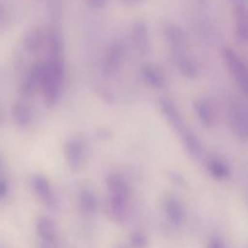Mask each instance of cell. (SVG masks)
Listing matches in <instances>:
<instances>
[{
	"mask_svg": "<svg viewBox=\"0 0 248 248\" xmlns=\"http://www.w3.org/2000/svg\"><path fill=\"white\" fill-rule=\"evenodd\" d=\"M65 77V67L63 60H48L43 62L40 75V85L44 102L48 108L58 103L62 92V85Z\"/></svg>",
	"mask_w": 248,
	"mask_h": 248,
	"instance_id": "1",
	"label": "cell"
},
{
	"mask_svg": "<svg viewBox=\"0 0 248 248\" xmlns=\"http://www.w3.org/2000/svg\"><path fill=\"white\" fill-rule=\"evenodd\" d=\"M223 60L225 65L232 73V79L244 94H247L248 91V74L247 68L244 61L232 48L227 47L223 50Z\"/></svg>",
	"mask_w": 248,
	"mask_h": 248,
	"instance_id": "2",
	"label": "cell"
},
{
	"mask_svg": "<svg viewBox=\"0 0 248 248\" xmlns=\"http://www.w3.org/2000/svg\"><path fill=\"white\" fill-rule=\"evenodd\" d=\"M31 186L33 193L38 196L47 210L56 211L58 208V200L52 190L50 181L43 174H33L31 178Z\"/></svg>",
	"mask_w": 248,
	"mask_h": 248,
	"instance_id": "3",
	"label": "cell"
},
{
	"mask_svg": "<svg viewBox=\"0 0 248 248\" xmlns=\"http://www.w3.org/2000/svg\"><path fill=\"white\" fill-rule=\"evenodd\" d=\"M228 118L230 120V126L235 135L245 142L248 137V121H247V111L244 107L237 102L230 104L229 110H228Z\"/></svg>",
	"mask_w": 248,
	"mask_h": 248,
	"instance_id": "4",
	"label": "cell"
},
{
	"mask_svg": "<svg viewBox=\"0 0 248 248\" xmlns=\"http://www.w3.org/2000/svg\"><path fill=\"white\" fill-rule=\"evenodd\" d=\"M64 157L68 167L72 171H78L81 169L85 157V143L81 138L73 137L65 143Z\"/></svg>",
	"mask_w": 248,
	"mask_h": 248,
	"instance_id": "5",
	"label": "cell"
},
{
	"mask_svg": "<svg viewBox=\"0 0 248 248\" xmlns=\"http://www.w3.org/2000/svg\"><path fill=\"white\" fill-rule=\"evenodd\" d=\"M164 211L167 220L174 227H182L186 220V210L183 202L174 195H166L164 199Z\"/></svg>",
	"mask_w": 248,
	"mask_h": 248,
	"instance_id": "6",
	"label": "cell"
},
{
	"mask_svg": "<svg viewBox=\"0 0 248 248\" xmlns=\"http://www.w3.org/2000/svg\"><path fill=\"white\" fill-rule=\"evenodd\" d=\"M43 62H35L23 75L19 84V94L23 98H31L40 85V75Z\"/></svg>",
	"mask_w": 248,
	"mask_h": 248,
	"instance_id": "7",
	"label": "cell"
},
{
	"mask_svg": "<svg viewBox=\"0 0 248 248\" xmlns=\"http://www.w3.org/2000/svg\"><path fill=\"white\" fill-rule=\"evenodd\" d=\"M133 45L140 55L147 56L152 50V41H150L149 28L144 21H137L132 27L131 31Z\"/></svg>",
	"mask_w": 248,
	"mask_h": 248,
	"instance_id": "8",
	"label": "cell"
},
{
	"mask_svg": "<svg viewBox=\"0 0 248 248\" xmlns=\"http://www.w3.org/2000/svg\"><path fill=\"white\" fill-rule=\"evenodd\" d=\"M159 107L161 113L164 114L165 119L169 123V125L176 131L177 133L182 135V133L186 131V124H184L183 116L179 113L178 108L174 106V103L172 101L167 98H161L159 99Z\"/></svg>",
	"mask_w": 248,
	"mask_h": 248,
	"instance_id": "9",
	"label": "cell"
},
{
	"mask_svg": "<svg viewBox=\"0 0 248 248\" xmlns=\"http://www.w3.org/2000/svg\"><path fill=\"white\" fill-rule=\"evenodd\" d=\"M124 53V46L121 44H113L107 51L106 57H104L103 64H102V73L106 77H113L120 68L121 62H123Z\"/></svg>",
	"mask_w": 248,
	"mask_h": 248,
	"instance_id": "10",
	"label": "cell"
},
{
	"mask_svg": "<svg viewBox=\"0 0 248 248\" xmlns=\"http://www.w3.org/2000/svg\"><path fill=\"white\" fill-rule=\"evenodd\" d=\"M164 34L174 56L186 52V35L181 27L176 23H167L164 28Z\"/></svg>",
	"mask_w": 248,
	"mask_h": 248,
	"instance_id": "11",
	"label": "cell"
},
{
	"mask_svg": "<svg viewBox=\"0 0 248 248\" xmlns=\"http://www.w3.org/2000/svg\"><path fill=\"white\" fill-rule=\"evenodd\" d=\"M78 207L85 218L94 217L98 208V200L94 191L89 188L81 189L78 196Z\"/></svg>",
	"mask_w": 248,
	"mask_h": 248,
	"instance_id": "12",
	"label": "cell"
},
{
	"mask_svg": "<svg viewBox=\"0 0 248 248\" xmlns=\"http://www.w3.org/2000/svg\"><path fill=\"white\" fill-rule=\"evenodd\" d=\"M108 210L114 220L119 223L124 222L127 217L128 196L108 194Z\"/></svg>",
	"mask_w": 248,
	"mask_h": 248,
	"instance_id": "13",
	"label": "cell"
},
{
	"mask_svg": "<svg viewBox=\"0 0 248 248\" xmlns=\"http://www.w3.org/2000/svg\"><path fill=\"white\" fill-rule=\"evenodd\" d=\"M36 234L44 244H52L57 239V228L47 216H41L36 219Z\"/></svg>",
	"mask_w": 248,
	"mask_h": 248,
	"instance_id": "14",
	"label": "cell"
},
{
	"mask_svg": "<svg viewBox=\"0 0 248 248\" xmlns=\"http://www.w3.org/2000/svg\"><path fill=\"white\" fill-rule=\"evenodd\" d=\"M12 119L19 128H28L33 123V110L24 102L18 101L12 106Z\"/></svg>",
	"mask_w": 248,
	"mask_h": 248,
	"instance_id": "15",
	"label": "cell"
},
{
	"mask_svg": "<svg viewBox=\"0 0 248 248\" xmlns=\"http://www.w3.org/2000/svg\"><path fill=\"white\" fill-rule=\"evenodd\" d=\"M182 138H183L184 148H186L189 156H190L193 160H196V161L202 159L203 147L201 140L198 138V136H196L194 132H191V131L186 130L183 133H182Z\"/></svg>",
	"mask_w": 248,
	"mask_h": 248,
	"instance_id": "16",
	"label": "cell"
},
{
	"mask_svg": "<svg viewBox=\"0 0 248 248\" xmlns=\"http://www.w3.org/2000/svg\"><path fill=\"white\" fill-rule=\"evenodd\" d=\"M235 35L241 44H246L248 40V23L247 7L235 6Z\"/></svg>",
	"mask_w": 248,
	"mask_h": 248,
	"instance_id": "17",
	"label": "cell"
},
{
	"mask_svg": "<svg viewBox=\"0 0 248 248\" xmlns=\"http://www.w3.org/2000/svg\"><path fill=\"white\" fill-rule=\"evenodd\" d=\"M144 81L154 89H162L166 85V78L164 73L154 64H145L142 69Z\"/></svg>",
	"mask_w": 248,
	"mask_h": 248,
	"instance_id": "18",
	"label": "cell"
},
{
	"mask_svg": "<svg viewBox=\"0 0 248 248\" xmlns=\"http://www.w3.org/2000/svg\"><path fill=\"white\" fill-rule=\"evenodd\" d=\"M174 57H176V63L177 67H178V70L181 72V74L183 75L184 78H186V79L189 80H194L198 78V65L194 62L193 58H190L186 55V52L178 53V55H176Z\"/></svg>",
	"mask_w": 248,
	"mask_h": 248,
	"instance_id": "19",
	"label": "cell"
},
{
	"mask_svg": "<svg viewBox=\"0 0 248 248\" xmlns=\"http://www.w3.org/2000/svg\"><path fill=\"white\" fill-rule=\"evenodd\" d=\"M194 110H195L196 116L199 120L202 123L203 126L206 127H211L215 124V114H213V109L208 101L203 98H198L194 102Z\"/></svg>",
	"mask_w": 248,
	"mask_h": 248,
	"instance_id": "20",
	"label": "cell"
},
{
	"mask_svg": "<svg viewBox=\"0 0 248 248\" xmlns=\"http://www.w3.org/2000/svg\"><path fill=\"white\" fill-rule=\"evenodd\" d=\"M106 184L109 195L130 196V188H128L127 182L120 174L110 173L107 177Z\"/></svg>",
	"mask_w": 248,
	"mask_h": 248,
	"instance_id": "21",
	"label": "cell"
},
{
	"mask_svg": "<svg viewBox=\"0 0 248 248\" xmlns=\"http://www.w3.org/2000/svg\"><path fill=\"white\" fill-rule=\"evenodd\" d=\"M45 41L43 31L40 28H33L27 31L23 36V46L28 52L35 53L41 50Z\"/></svg>",
	"mask_w": 248,
	"mask_h": 248,
	"instance_id": "22",
	"label": "cell"
},
{
	"mask_svg": "<svg viewBox=\"0 0 248 248\" xmlns=\"http://www.w3.org/2000/svg\"><path fill=\"white\" fill-rule=\"evenodd\" d=\"M63 39L60 31L53 28L48 35V52L50 60H63Z\"/></svg>",
	"mask_w": 248,
	"mask_h": 248,
	"instance_id": "23",
	"label": "cell"
},
{
	"mask_svg": "<svg viewBox=\"0 0 248 248\" xmlns=\"http://www.w3.org/2000/svg\"><path fill=\"white\" fill-rule=\"evenodd\" d=\"M207 171L216 181H225L230 174L229 167L220 159H211L207 162Z\"/></svg>",
	"mask_w": 248,
	"mask_h": 248,
	"instance_id": "24",
	"label": "cell"
},
{
	"mask_svg": "<svg viewBox=\"0 0 248 248\" xmlns=\"http://www.w3.org/2000/svg\"><path fill=\"white\" fill-rule=\"evenodd\" d=\"M131 248H147L148 237L143 232H133L128 237Z\"/></svg>",
	"mask_w": 248,
	"mask_h": 248,
	"instance_id": "25",
	"label": "cell"
},
{
	"mask_svg": "<svg viewBox=\"0 0 248 248\" xmlns=\"http://www.w3.org/2000/svg\"><path fill=\"white\" fill-rule=\"evenodd\" d=\"M9 182L5 178H0V200L6 198V195L9 194Z\"/></svg>",
	"mask_w": 248,
	"mask_h": 248,
	"instance_id": "26",
	"label": "cell"
},
{
	"mask_svg": "<svg viewBox=\"0 0 248 248\" xmlns=\"http://www.w3.org/2000/svg\"><path fill=\"white\" fill-rule=\"evenodd\" d=\"M207 248H225V246L219 237H213L210 241V244H208Z\"/></svg>",
	"mask_w": 248,
	"mask_h": 248,
	"instance_id": "27",
	"label": "cell"
},
{
	"mask_svg": "<svg viewBox=\"0 0 248 248\" xmlns=\"http://www.w3.org/2000/svg\"><path fill=\"white\" fill-rule=\"evenodd\" d=\"M107 0H89L90 6H92L93 9H101L106 5Z\"/></svg>",
	"mask_w": 248,
	"mask_h": 248,
	"instance_id": "28",
	"label": "cell"
},
{
	"mask_svg": "<svg viewBox=\"0 0 248 248\" xmlns=\"http://www.w3.org/2000/svg\"><path fill=\"white\" fill-rule=\"evenodd\" d=\"M171 179L177 184H182V186L186 184V182H184V179L182 178V176H179L178 173H174V172H172L171 173Z\"/></svg>",
	"mask_w": 248,
	"mask_h": 248,
	"instance_id": "29",
	"label": "cell"
},
{
	"mask_svg": "<svg viewBox=\"0 0 248 248\" xmlns=\"http://www.w3.org/2000/svg\"><path fill=\"white\" fill-rule=\"evenodd\" d=\"M124 2H126V4L128 5H132V4H137V2H140V0H123Z\"/></svg>",
	"mask_w": 248,
	"mask_h": 248,
	"instance_id": "30",
	"label": "cell"
},
{
	"mask_svg": "<svg viewBox=\"0 0 248 248\" xmlns=\"http://www.w3.org/2000/svg\"><path fill=\"white\" fill-rule=\"evenodd\" d=\"M41 248H53L50 246V244H43V246H41Z\"/></svg>",
	"mask_w": 248,
	"mask_h": 248,
	"instance_id": "31",
	"label": "cell"
},
{
	"mask_svg": "<svg viewBox=\"0 0 248 248\" xmlns=\"http://www.w3.org/2000/svg\"><path fill=\"white\" fill-rule=\"evenodd\" d=\"M114 248H124V247H121V246H118V247H114Z\"/></svg>",
	"mask_w": 248,
	"mask_h": 248,
	"instance_id": "32",
	"label": "cell"
},
{
	"mask_svg": "<svg viewBox=\"0 0 248 248\" xmlns=\"http://www.w3.org/2000/svg\"><path fill=\"white\" fill-rule=\"evenodd\" d=\"M0 167H1V160H0Z\"/></svg>",
	"mask_w": 248,
	"mask_h": 248,
	"instance_id": "33",
	"label": "cell"
},
{
	"mask_svg": "<svg viewBox=\"0 0 248 248\" xmlns=\"http://www.w3.org/2000/svg\"><path fill=\"white\" fill-rule=\"evenodd\" d=\"M0 119H1V115H0Z\"/></svg>",
	"mask_w": 248,
	"mask_h": 248,
	"instance_id": "34",
	"label": "cell"
}]
</instances>
